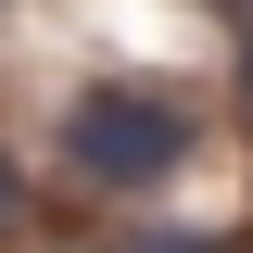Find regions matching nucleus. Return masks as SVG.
Listing matches in <instances>:
<instances>
[{"label": "nucleus", "instance_id": "nucleus-2", "mask_svg": "<svg viewBox=\"0 0 253 253\" xmlns=\"http://www.w3.org/2000/svg\"><path fill=\"white\" fill-rule=\"evenodd\" d=\"M139 253H203V241H139Z\"/></svg>", "mask_w": 253, "mask_h": 253}, {"label": "nucleus", "instance_id": "nucleus-3", "mask_svg": "<svg viewBox=\"0 0 253 253\" xmlns=\"http://www.w3.org/2000/svg\"><path fill=\"white\" fill-rule=\"evenodd\" d=\"M0 215H13V165H0Z\"/></svg>", "mask_w": 253, "mask_h": 253}, {"label": "nucleus", "instance_id": "nucleus-1", "mask_svg": "<svg viewBox=\"0 0 253 253\" xmlns=\"http://www.w3.org/2000/svg\"><path fill=\"white\" fill-rule=\"evenodd\" d=\"M63 152L101 190H152V177L190 165V101H165V89H89L63 114Z\"/></svg>", "mask_w": 253, "mask_h": 253}, {"label": "nucleus", "instance_id": "nucleus-4", "mask_svg": "<svg viewBox=\"0 0 253 253\" xmlns=\"http://www.w3.org/2000/svg\"><path fill=\"white\" fill-rule=\"evenodd\" d=\"M241 89H253V51H241Z\"/></svg>", "mask_w": 253, "mask_h": 253}]
</instances>
